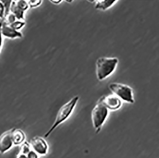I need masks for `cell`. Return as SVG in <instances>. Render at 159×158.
Segmentation results:
<instances>
[{
  "mask_svg": "<svg viewBox=\"0 0 159 158\" xmlns=\"http://www.w3.org/2000/svg\"><path fill=\"white\" fill-rule=\"evenodd\" d=\"M79 99V97L78 96H74L66 103L63 104L57 112L54 123L50 129L44 134V138L49 137L52 133L56 129V128L58 127L61 124L66 121L70 116L76 106Z\"/></svg>",
  "mask_w": 159,
  "mask_h": 158,
  "instance_id": "obj_1",
  "label": "cell"
},
{
  "mask_svg": "<svg viewBox=\"0 0 159 158\" xmlns=\"http://www.w3.org/2000/svg\"><path fill=\"white\" fill-rule=\"evenodd\" d=\"M119 63L117 58L102 57L98 58L96 62V74L100 81L106 79L115 71Z\"/></svg>",
  "mask_w": 159,
  "mask_h": 158,
  "instance_id": "obj_2",
  "label": "cell"
},
{
  "mask_svg": "<svg viewBox=\"0 0 159 158\" xmlns=\"http://www.w3.org/2000/svg\"><path fill=\"white\" fill-rule=\"evenodd\" d=\"M109 110L98 101L91 112L92 124L95 133L98 134L102 129V126L109 116Z\"/></svg>",
  "mask_w": 159,
  "mask_h": 158,
  "instance_id": "obj_3",
  "label": "cell"
},
{
  "mask_svg": "<svg viewBox=\"0 0 159 158\" xmlns=\"http://www.w3.org/2000/svg\"><path fill=\"white\" fill-rule=\"evenodd\" d=\"M109 88L122 101L130 103H134L133 89L129 86L113 82L109 85Z\"/></svg>",
  "mask_w": 159,
  "mask_h": 158,
  "instance_id": "obj_4",
  "label": "cell"
},
{
  "mask_svg": "<svg viewBox=\"0 0 159 158\" xmlns=\"http://www.w3.org/2000/svg\"><path fill=\"white\" fill-rule=\"evenodd\" d=\"M30 143L32 150L39 155H46L49 151V145L46 140L40 136L33 137Z\"/></svg>",
  "mask_w": 159,
  "mask_h": 158,
  "instance_id": "obj_5",
  "label": "cell"
},
{
  "mask_svg": "<svg viewBox=\"0 0 159 158\" xmlns=\"http://www.w3.org/2000/svg\"><path fill=\"white\" fill-rule=\"evenodd\" d=\"M98 101L102 103L109 111H116L121 108L122 101L114 94L103 96Z\"/></svg>",
  "mask_w": 159,
  "mask_h": 158,
  "instance_id": "obj_6",
  "label": "cell"
},
{
  "mask_svg": "<svg viewBox=\"0 0 159 158\" xmlns=\"http://www.w3.org/2000/svg\"><path fill=\"white\" fill-rule=\"evenodd\" d=\"M13 128L3 133L0 136V154L8 152L13 147L12 132Z\"/></svg>",
  "mask_w": 159,
  "mask_h": 158,
  "instance_id": "obj_7",
  "label": "cell"
},
{
  "mask_svg": "<svg viewBox=\"0 0 159 158\" xmlns=\"http://www.w3.org/2000/svg\"><path fill=\"white\" fill-rule=\"evenodd\" d=\"M1 33L2 36L10 39H15L17 37L20 38L23 37V34L20 32L16 31L3 22V20L1 27Z\"/></svg>",
  "mask_w": 159,
  "mask_h": 158,
  "instance_id": "obj_8",
  "label": "cell"
},
{
  "mask_svg": "<svg viewBox=\"0 0 159 158\" xmlns=\"http://www.w3.org/2000/svg\"><path fill=\"white\" fill-rule=\"evenodd\" d=\"M12 138L13 144L15 146H20L26 141L25 134L20 129L13 128L12 132Z\"/></svg>",
  "mask_w": 159,
  "mask_h": 158,
  "instance_id": "obj_9",
  "label": "cell"
},
{
  "mask_svg": "<svg viewBox=\"0 0 159 158\" xmlns=\"http://www.w3.org/2000/svg\"><path fill=\"white\" fill-rule=\"evenodd\" d=\"M95 2V8L100 10L105 11L113 6L117 1L116 0H99Z\"/></svg>",
  "mask_w": 159,
  "mask_h": 158,
  "instance_id": "obj_10",
  "label": "cell"
},
{
  "mask_svg": "<svg viewBox=\"0 0 159 158\" xmlns=\"http://www.w3.org/2000/svg\"><path fill=\"white\" fill-rule=\"evenodd\" d=\"M10 12L14 15L19 20H24L25 11L20 9L16 4V1H12L11 6Z\"/></svg>",
  "mask_w": 159,
  "mask_h": 158,
  "instance_id": "obj_11",
  "label": "cell"
},
{
  "mask_svg": "<svg viewBox=\"0 0 159 158\" xmlns=\"http://www.w3.org/2000/svg\"><path fill=\"white\" fill-rule=\"evenodd\" d=\"M19 153L27 155L32 150L30 143L25 141L23 144L20 145Z\"/></svg>",
  "mask_w": 159,
  "mask_h": 158,
  "instance_id": "obj_12",
  "label": "cell"
},
{
  "mask_svg": "<svg viewBox=\"0 0 159 158\" xmlns=\"http://www.w3.org/2000/svg\"><path fill=\"white\" fill-rule=\"evenodd\" d=\"M16 16L12 13L10 12L9 14H8L3 19V21L6 24L10 25L13 24V22L16 21Z\"/></svg>",
  "mask_w": 159,
  "mask_h": 158,
  "instance_id": "obj_13",
  "label": "cell"
},
{
  "mask_svg": "<svg viewBox=\"0 0 159 158\" xmlns=\"http://www.w3.org/2000/svg\"><path fill=\"white\" fill-rule=\"evenodd\" d=\"M16 3L19 8L24 11H26L29 7L28 2L25 0L17 1H16Z\"/></svg>",
  "mask_w": 159,
  "mask_h": 158,
  "instance_id": "obj_14",
  "label": "cell"
},
{
  "mask_svg": "<svg viewBox=\"0 0 159 158\" xmlns=\"http://www.w3.org/2000/svg\"><path fill=\"white\" fill-rule=\"evenodd\" d=\"M2 3H3V6L5 9V15L4 17L7 15L8 14L10 13L11 6L12 1L11 0H1Z\"/></svg>",
  "mask_w": 159,
  "mask_h": 158,
  "instance_id": "obj_15",
  "label": "cell"
},
{
  "mask_svg": "<svg viewBox=\"0 0 159 158\" xmlns=\"http://www.w3.org/2000/svg\"><path fill=\"white\" fill-rule=\"evenodd\" d=\"M25 25V22L24 21L22 20H16L9 26L16 31H19L20 29L24 27Z\"/></svg>",
  "mask_w": 159,
  "mask_h": 158,
  "instance_id": "obj_16",
  "label": "cell"
},
{
  "mask_svg": "<svg viewBox=\"0 0 159 158\" xmlns=\"http://www.w3.org/2000/svg\"><path fill=\"white\" fill-rule=\"evenodd\" d=\"M29 6L31 8H36L40 6L42 3V1L41 0H30L28 1Z\"/></svg>",
  "mask_w": 159,
  "mask_h": 158,
  "instance_id": "obj_17",
  "label": "cell"
},
{
  "mask_svg": "<svg viewBox=\"0 0 159 158\" xmlns=\"http://www.w3.org/2000/svg\"><path fill=\"white\" fill-rule=\"evenodd\" d=\"M5 15V9L3 3L0 0V19L3 20Z\"/></svg>",
  "mask_w": 159,
  "mask_h": 158,
  "instance_id": "obj_18",
  "label": "cell"
},
{
  "mask_svg": "<svg viewBox=\"0 0 159 158\" xmlns=\"http://www.w3.org/2000/svg\"><path fill=\"white\" fill-rule=\"evenodd\" d=\"M39 154L32 150L27 154V158H39Z\"/></svg>",
  "mask_w": 159,
  "mask_h": 158,
  "instance_id": "obj_19",
  "label": "cell"
},
{
  "mask_svg": "<svg viewBox=\"0 0 159 158\" xmlns=\"http://www.w3.org/2000/svg\"><path fill=\"white\" fill-rule=\"evenodd\" d=\"M2 24V20L0 21V51L1 50L2 44V35L1 33V27Z\"/></svg>",
  "mask_w": 159,
  "mask_h": 158,
  "instance_id": "obj_20",
  "label": "cell"
},
{
  "mask_svg": "<svg viewBox=\"0 0 159 158\" xmlns=\"http://www.w3.org/2000/svg\"><path fill=\"white\" fill-rule=\"evenodd\" d=\"M16 158H27V155L19 152L18 154L17 155Z\"/></svg>",
  "mask_w": 159,
  "mask_h": 158,
  "instance_id": "obj_21",
  "label": "cell"
},
{
  "mask_svg": "<svg viewBox=\"0 0 159 158\" xmlns=\"http://www.w3.org/2000/svg\"><path fill=\"white\" fill-rule=\"evenodd\" d=\"M50 2H51L52 3H54V4H58L62 2V1L61 0H52V1H50Z\"/></svg>",
  "mask_w": 159,
  "mask_h": 158,
  "instance_id": "obj_22",
  "label": "cell"
}]
</instances>
